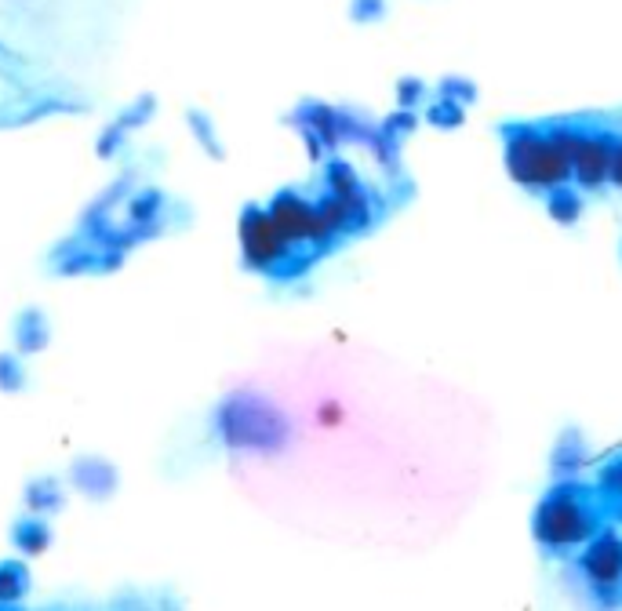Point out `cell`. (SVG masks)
<instances>
[{"mask_svg": "<svg viewBox=\"0 0 622 611\" xmlns=\"http://www.w3.org/2000/svg\"><path fill=\"white\" fill-rule=\"evenodd\" d=\"M619 251H622V248H619Z\"/></svg>", "mask_w": 622, "mask_h": 611, "instance_id": "16", "label": "cell"}, {"mask_svg": "<svg viewBox=\"0 0 622 611\" xmlns=\"http://www.w3.org/2000/svg\"><path fill=\"white\" fill-rule=\"evenodd\" d=\"M615 517L593 481L561 477L542 491L532 513V539L546 561H572L575 553Z\"/></svg>", "mask_w": 622, "mask_h": 611, "instance_id": "2", "label": "cell"}, {"mask_svg": "<svg viewBox=\"0 0 622 611\" xmlns=\"http://www.w3.org/2000/svg\"><path fill=\"white\" fill-rule=\"evenodd\" d=\"M586 462H590V448H586V441H582L575 430H564L550 451L553 481H561V477H579V473L586 470Z\"/></svg>", "mask_w": 622, "mask_h": 611, "instance_id": "4", "label": "cell"}, {"mask_svg": "<svg viewBox=\"0 0 622 611\" xmlns=\"http://www.w3.org/2000/svg\"><path fill=\"white\" fill-rule=\"evenodd\" d=\"M30 506L33 510H55V506H62V491L55 481H37L30 488Z\"/></svg>", "mask_w": 622, "mask_h": 611, "instance_id": "12", "label": "cell"}, {"mask_svg": "<svg viewBox=\"0 0 622 611\" xmlns=\"http://www.w3.org/2000/svg\"><path fill=\"white\" fill-rule=\"evenodd\" d=\"M30 324H33V328H26V321L19 324V346L26 353L41 350L44 342H48V324H44V317L37 310H30Z\"/></svg>", "mask_w": 622, "mask_h": 611, "instance_id": "9", "label": "cell"}, {"mask_svg": "<svg viewBox=\"0 0 622 611\" xmlns=\"http://www.w3.org/2000/svg\"><path fill=\"white\" fill-rule=\"evenodd\" d=\"M462 117H466V106H459L448 95H433L430 106H426V121L437 124V128H459Z\"/></svg>", "mask_w": 622, "mask_h": 611, "instance_id": "7", "label": "cell"}, {"mask_svg": "<svg viewBox=\"0 0 622 611\" xmlns=\"http://www.w3.org/2000/svg\"><path fill=\"white\" fill-rule=\"evenodd\" d=\"M564 579L582 601L622 608V521L601 528L572 561H564Z\"/></svg>", "mask_w": 622, "mask_h": 611, "instance_id": "3", "label": "cell"}, {"mask_svg": "<svg viewBox=\"0 0 622 611\" xmlns=\"http://www.w3.org/2000/svg\"><path fill=\"white\" fill-rule=\"evenodd\" d=\"M495 135L502 142V161L510 179L524 193L542 201L557 186L575 182L572 139L564 128V113L539 117V121H495Z\"/></svg>", "mask_w": 622, "mask_h": 611, "instance_id": "1", "label": "cell"}, {"mask_svg": "<svg viewBox=\"0 0 622 611\" xmlns=\"http://www.w3.org/2000/svg\"><path fill=\"white\" fill-rule=\"evenodd\" d=\"M26 571L22 564H0V601H15L26 590Z\"/></svg>", "mask_w": 622, "mask_h": 611, "instance_id": "10", "label": "cell"}, {"mask_svg": "<svg viewBox=\"0 0 622 611\" xmlns=\"http://www.w3.org/2000/svg\"><path fill=\"white\" fill-rule=\"evenodd\" d=\"M586 193L579 190V186H557V190H550L546 197H542V204H546V211H550V219L557 222V226H564V230H572V226H579V219L586 215Z\"/></svg>", "mask_w": 622, "mask_h": 611, "instance_id": "6", "label": "cell"}, {"mask_svg": "<svg viewBox=\"0 0 622 611\" xmlns=\"http://www.w3.org/2000/svg\"><path fill=\"white\" fill-rule=\"evenodd\" d=\"M590 481L597 484V491L604 495L615 521H622V448H612L608 455L597 459Z\"/></svg>", "mask_w": 622, "mask_h": 611, "instance_id": "5", "label": "cell"}, {"mask_svg": "<svg viewBox=\"0 0 622 611\" xmlns=\"http://www.w3.org/2000/svg\"><path fill=\"white\" fill-rule=\"evenodd\" d=\"M386 15V0H353V22H379Z\"/></svg>", "mask_w": 622, "mask_h": 611, "instance_id": "15", "label": "cell"}, {"mask_svg": "<svg viewBox=\"0 0 622 611\" xmlns=\"http://www.w3.org/2000/svg\"><path fill=\"white\" fill-rule=\"evenodd\" d=\"M48 539H51V531H48V524H41V521L19 524V531H15V546L26 553H41L44 546H48Z\"/></svg>", "mask_w": 622, "mask_h": 611, "instance_id": "8", "label": "cell"}, {"mask_svg": "<svg viewBox=\"0 0 622 611\" xmlns=\"http://www.w3.org/2000/svg\"><path fill=\"white\" fill-rule=\"evenodd\" d=\"M430 99V91L419 77H401L397 81V102H401V110H419L422 102Z\"/></svg>", "mask_w": 622, "mask_h": 611, "instance_id": "11", "label": "cell"}, {"mask_svg": "<svg viewBox=\"0 0 622 611\" xmlns=\"http://www.w3.org/2000/svg\"><path fill=\"white\" fill-rule=\"evenodd\" d=\"M26 382V371L19 368V357H0V386L4 390H19Z\"/></svg>", "mask_w": 622, "mask_h": 611, "instance_id": "14", "label": "cell"}, {"mask_svg": "<svg viewBox=\"0 0 622 611\" xmlns=\"http://www.w3.org/2000/svg\"><path fill=\"white\" fill-rule=\"evenodd\" d=\"M437 95H448V99H455L459 106H470V102L477 99V84L466 81V77H444Z\"/></svg>", "mask_w": 622, "mask_h": 611, "instance_id": "13", "label": "cell"}]
</instances>
